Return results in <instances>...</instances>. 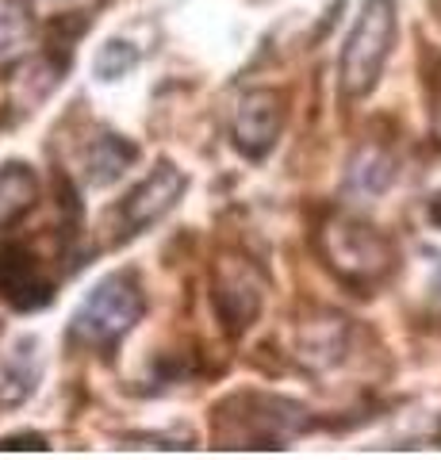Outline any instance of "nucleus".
Listing matches in <instances>:
<instances>
[{
  "mask_svg": "<svg viewBox=\"0 0 441 460\" xmlns=\"http://www.w3.org/2000/svg\"><path fill=\"white\" fill-rule=\"evenodd\" d=\"M311 426L307 411L280 395H231L219 407L216 441L223 449H280Z\"/></svg>",
  "mask_w": 441,
  "mask_h": 460,
  "instance_id": "obj_1",
  "label": "nucleus"
},
{
  "mask_svg": "<svg viewBox=\"0 0 441 460\" xmlns=\"http://www.w3.org/2000/svg\"><path fill=\"white\" fill-rule=\"evenodd\" d=\"M319 253L349 288H373L395 269L392 242L376 226L349 219V215H334L319 230Z\"/></svg>",
  "mask_w": 441,
  "mask_h": 460,
  "instance_id": "obj_2",
  "label": "nucleus"
},
{
  "mask_svg": "<svg viewBox=\"0 0 441 460\" xmlns=\"http://www.w3.org/2000/svg\"><path fill=\"white\" fill-rule=\"evenodd\" d=\"M395 39V0H365L353 35L341 50V93L346 96H365L373 93L384 62L392 54Z\"/></svg>",
  "mask_w": 441,
  "mask_h": 460,
  "instance_id": "obj_3",
  "label": "nucleus"
},
{
  "mask_svg": "<svg viewBox=\"0 0 441 460\" xmlns=\"http://www.w3.org/2000/svg\"><path fill=\"white\" fill-rule=\"evenodd\" d=\"M142 292L131 272H119V277L101 280L89 292V299L77 307L74 319V338L93 345V349H108L116 345L127 330L142 319Z\"/></svg>",
  "mask_w": 441,
  "mask_h": 460,
  "instance_id": "obj_4",
  "label": "nucleus"
},
{
  "mask_svg": "<svg viewBox=\"0 0 441 460\" xmlns=\"http://www.w3.org/2000/svg\"><path fill=\"white\" fill-rule=\"evenodd\" d=\"M184 184H189V177H184L181 169L158 165L146 181L138 184L135 192H127V199H123L119 211H116V219H119V242L135 238V234H142L146 226L158 223L162 215L181 199Z\"/></svg>",
  "mask_w": 441,
  "mask_h": 460,
  "instance_id": "obj_5",
  "label": "nucleus"
},
{
  "mask_svg": "<svg viewBox=\"0 0 441 460\" xmlns=\"http://www.w3.org/2000/svg\"><path fill=\"white\" fill-rule=\"evenodd\" d=\"M216 311L226 330L242 334L253 319H258V307H261V277L258 269L242 257H219L216 265Z\"/></svg>",
  "mask_w": 441,
  "mask_h": 460,
  "instance_id": "obj_6",
  "label": "nucleus"
},
{
  "mask_svg": "<svg viewBox=\"0 0 441 460\" xmlns=\"http://www.w3.org/2000/svg\"><path fill=\"white\" fill-rule=\"evenodd\" d=\"M280 123H284L280 96L265 93V89H253L234 104L231 138L246 157H265L269 150H273L277 135H280Z\"/></svg>",
  "mask_w": 441,
  "mask_h": 460,
  "instance_id": "obj_7",
  "label": "nucleus"
},
{
  "mask_svg": "<svg viewBox=\"0 0 441 460\" xmlns=\"http://www.w3.org/2000/svg\"><path fill=\"white\" fill-rule=\"evenodd\" d=\"M0 299L16 311L47 307L54 299V280L23 246H0Z\"/></svg>",
  "mask_w": 441,
  "mask_h": 460,
  "instance_id": "obj_8",
  "label": "nucleus"
},
{
  "mask_svg": "<svg viewBox=\"0 0 441 460\" xmlns=\"http://www.w3.org/2000/svg\"><path fill=\"white\" fill-rule=\"evenodd\" d=\"M341 349H346V319H334V314H322V319L307 323L300 330V361L311 368L334 365Z\"/></svg>",
  "mask_w": 441,
  "mask_h": 460,
  "instance_id": "obj_9",
  "label": "nucleus"
},
{
  "mask_svg": "<svg viewBox=\"0 0 441 460\" xmlns=\"http://www.w3.org/2000/svg\"><path fill=\"white\" fill-rule=\"evenodd\" d=\"M35 196H39V181L31 169L20 162L0 165V230L23 219V215L31 211Z\"/></svg>",
  "mask_w": 441,
  "mask_h": 460,
  "instance_id": "obj_10",
  "label": "nucleus"
},
{
  "mask_svg": "<svg viewBox=\"0 0 441 460\" xmlns=\"http://www.w3.org/2000/svg\"><path fill=\"white\" fill-rule=\"evenodd\" d=\"M135 162V146L119 135H101L84 154V165H89V181L93 184H108L116 181L119 172Z\"/></svg>",
  "mask_w": 441,
  "mask_h": 460,
  "instance_id": "obj_11",
  "label": "nucleus"
},
{
  "mask_svg": "<svg viewBox=\"0 0 441 460\" xmlns=\"http://www.w3.org/2000/svg\"><path fill=\"white\" fill-rule=\"evenodd\" d=\"M35 380H39V353H35V341H27L12 353V361L0 372V402H23L31 395Z\"/></svg>",
  "mask_w": 441,
  "mask_h": 460,
  "instance_id": "obj_12",
  "label": "nucleus"
},
{
  "mask_svg": "<svg viewBox=\"0 0 441 460\" xmlns=\"http://www.w3.org/2000/svg\"><path fill=\"white\" fill-rule=\"evenodd\" d=\"M388 181H392V157L384 154V150H376V146L361 150V157H357V162H353V169H349V184H353V189H361V192H380Z\"/></svg>",
  "mask_w": 441,
  "mask_h": 460,
  "instance_id": "obj_13",
  "label": "nucleus"
},
{
  "mask_svg": "<svg viewBox=\"0 0 441 460\" xmlns=\"http://www.w3.org/2000/svg\"><path fill=\"white\" fill-rule=\"evenodd\" d=\"M27 35H31V12L23 8V0H0V58L20 50Z\"/></svg>",
  "mask_w": 441,
  "mask_h": 460,
  "instance_id": "obj_14",
  "label": "nucleus"
},
{
  "mask_svg": "<svg viewBox=\"0 0 441 460\" xmlns=\"http://www.w3.org/2000/svg\"><path fill=\"white\" fill-rule=\"evenodd\" d=\"M430 100H434V127H437V138H441V62L430 77Z\"/></svg>",
  "mask_w": 441,
  "mask_h": 460,
  "instance_id": "obj_15",
  "label": "nucleus"
},
{
  "mask_svg": "<svg viewBox=\"0 0 441 460\" xmlns=\"http://www.w3.org/2000/svg\"><path fill=\"white\" fill-rule=\"evenodd\" d=\"M42 449V438H8V441H0V449Z\"/></svg>",
  "mask_w": 441,
  "mask_h": 460,
  "instance_id": "obj_16",
  "label": "nucleus"
},
{
  "mask_svg": "<svg viewBox=\"0 0 441 460\" xmlns=\"http://www.w3.org/2000/svg\"><path fill=\"white\" fill-rule=\"evenodd\" d=\"M430 219L441 226V196H434V199H430Z\"/></svg>",
  "mask_w": 441,
  "mask_h": 460,
  "instance_id": "obj_17",
  "label": "nucleus"
},
{
  "mask_svg": "<svg viewBox=\"0 0 441 460\" xmlns=\"http://www.w3.org/2000/svg\"><path fill=\"white\" fill-rule=\"evenodd\" d=\"M434 4H437V12H441V0H434Z\"/></svg>",
  "mask_w": 441,
  "mask_h": 460,
  "instance_id": "obj_18",
  "label": "nucleus"
}]
</instances>
